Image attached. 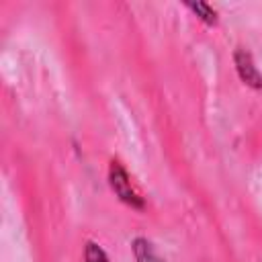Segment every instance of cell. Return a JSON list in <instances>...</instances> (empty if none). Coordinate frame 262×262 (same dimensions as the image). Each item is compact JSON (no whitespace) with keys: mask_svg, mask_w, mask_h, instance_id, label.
<instances>
[{"mask_svg":"<svg viewBox=\"0 0 262 262\" xmlns=\"http://www.w3.org/2000/svg\"><path fill=\"white\" fill-rule=\"evenodd\" d=\"M111 178H113V180H111V182H113V188L119 192V196H121L123 201L139 205L135 192H133V190L129 188V184H127V176H125V172H123L119 166H113V168H111Z\"/></svg>","mask_w":262,"mask_h":262,"instance_id":"cell-1","label":"cell"},{"mask_svg":"<svg viewBox=\"0 0 262 262\" xmlns=\"http://www.w3.org/2000/svg\"><path fill=\"white\" fill-rule=\"evenodd\" d=\"M235 59H237V68H239L242 78H244L246 82H250L252 86H262V78H260V74L256 72V68L252 66L250 55H248V53H244V51H237Z\"/></svg>","mask_w":262,"mask_h":262,"instance_id":"cell-2","label":"cell"},{"mask_svg":"<svg viewBox=\"0 0 262 262\" xmlns=\"http://www.w3.org/2000/svg\"><path fill=\"white\" fill-rule=\"evenodd\" d=\"M86 262H106V256H104V252L96 244H88V248H86Z\"/></svg>","mask_w":262,"mask_h":262,"instance_id":"cell-3","label":"cell"},{"mask_svg":"<svg viewBox=\"0 0 262 262\" xmlns=\"http://www.w3.org/2000/svg\"><path fill=\"white\" fill-rule=\"evenodd\" d=\"M194 12H199L201 14V18H205L207 23H215V10H211L207 4H203V2H196V4H188Z\"/></svg>","mask_w":262,"mask_h":262,"instance_id":"cell-4","label":"cell"}]
</instances>
